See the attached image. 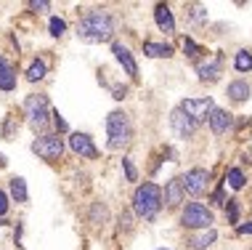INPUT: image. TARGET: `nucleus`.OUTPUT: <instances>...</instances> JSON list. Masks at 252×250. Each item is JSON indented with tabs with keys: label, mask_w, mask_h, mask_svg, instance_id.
Returning a JSON list of instances; mask_svg holds the SVG:
<instances>
[{
	"label": "nucleus",
	"mask_w": 252,
	"mask_h": 250,
	"mask_svg": "<svg viewBox=\"0 0 252 250\" xmlns=\"http://www.w3.org/2000/svg\"><path fill=\"white\" fill-rule=\"evenodd\" d=\"M114 30V16L109 11H91L88 16H83V22L77 24V35L88 40V43H104V40H112Z\"/></svg>",
	"instance_id": "nucleus-1"
},
{
	"label": "nucleus",
	"mask_w": 252,
	"mask_h": 250,
	"mask_svg": "<svg viewBox=\"0 0 252 250\" xmlns=\"http://www.w3.org/2000/svg\"><path fill=\"white\" fill-rule=\"evenodd\" d=\"M162 200H165L162 189L149 181V184H144V186L135 189V194H133V211L138 213L141 218L152 221V218H157V213H159Z\"/></svg>",
	"instance_id": "nucleus-2"
},
{
	"label": "nucleus",
	"mask_w": 252,
	"mask_h": 250,
	"mask_svg": "<svg viewBox=\"0 0 252 250\" xmlns=\"http://www.w3.org/2000/svg\"><path fill=\"white\" fill-rule=\"evenodd\" d=\"M106 136H109V149H122V146L130 144V136H133V125L127 120L125 112H109L106 117Z\"/></svg>",
	"instance_id": "nucleus-3"
},
{
	"label": "nucleus",
	"mask_w": 252,
	"mask_h": 250,
	"mask_svg": "<svg viewBox=\"0 0 252 250\" xmlns=\"http://www.w3.org/2000/svg\"><path fill=\"white\" fill-rule=\"evenodd\" d=\"M24 114H27V123H30L35 131H45L48 128V117H51V107H48V96H27L24 101Z\"/></svg>",
	"instance_id": "nucleus-4"
},
{
	"label": "nucleus",
	"mask_w": 252,
	"mask_h": 250,
	"mask_svg": "<svg viewBox=\"0 0 252 250\" xmlns=\"http://www.w3.org/2000/svg\"><path fill=\"white\" fill-rule=\"evenodd\" d=\"M213 221H215L213 211L202 202H189L186 211L181 213V224L186 229H202L204 232V229H213Z\"/></svg>",
	"instance_id": "nucleus-5"
},
{
	"label": "nucleus",
	"mask_w": 252,
	"mask_h": 250,
	"mask_svg": "<svg viewBox=\"0 0 252 250\" xmlns=\"http://www.w3.org/2000/svg\"><path fill=\"white\" fill-rule=\"evenodd\" d=\"M178 109L186 112L189 117L199 125V123H204V120H210V114H213V109H215V101L210 96H204V99H186V101H181Z\"/></svg>",
	"instance_id": "nucleus-6"
},
{
	"label": "nucleus",
	"mask_w": 252,
	"mask_h": 250,
	"mask_svg": "<svg viewBox=\"0 0 252 250\" xmlns=\"http://www.w3.org/2000/svg\"><path fill=\"white\" fill-rule=\"evenodd\" d=\"M32 152H35L37 157L53 163V160H59L61 152H64V141H61L59 136H40V139L32 141Z\"/></svg>",
	"instance_id": "nucleus-7"
},
{
	"label": "nucleus",
	"mask_w": 252,
	"mask_h": 250,
	"mask_svg": "<svg viewBox=\"0 0 252 250\" xmlns=\"http://www.w3.org/2000/svg\"><path fill=\"white\" fill-rule=\"evenodd\" d=\"M196 75H199L202 83H215L223 75V56L220 53H213V56L196 62Z\"/></svg>",
	"instance_id": "nucleus-8"
},
{
	"label": "nucleus",
	"mask_w": 252,
	"mask_h": 250,
	"mask_svg": "<svg viewBox=\"0 0 252 250\" xmlns=\"http://www.w3.org/2000/svg\"><path fill=\"white\" fill-rule=\"evenodd\" d=\"M207 186H210V171H204V168H194V171H189L183 176V189H186L191 197L204 194Z\"/></svg>",
	"instance_id": "nucleus-9"
},
{
	"label": "nucleus",
	"mask_w": 252,
	"mask_h": 250,
	"mask_svg": "<svg viewBox=\"0 0 252 250\" xmlns=\"http://www.w3.org/2000/svg\"><path fill=\"white\" fill-rule=\"evenodd\" d=\"M170 125H173V131H175L178 139H191L194 131H196V123L181 109H173V114H170Z\"/></svg>",
	"instance_id": "nucleus-10"
},
{
	"label": "nucleus",
	"mask_w": 252,
	"mask_h": 250,
	"mask_svg": "<svg viewBox=\"0 0 252 250\" xmlns=\"http://www.w3.org/2000/svg\"><path fill=\"white\" fill-rule=\"evenodd\" d=\"M69 146L72 152H77L80 157H88V160H96L98 157V149L93 146V141L88 133H72L69 136Z\"/></svg>",
	"instance_id": "nucleus-11"
},
{
	"label": "nucleus",
	"mask_w": 252,
	"mask_h": 250,
	"mask_svg": "<svg viewBox=\"0 0 252 250\" xmlns=\"http://www.w3.org/2000/svg\"><path fill=\"white\" fill-rule=\"evenodd\" d=\"M112 53H114V59H117V62L122 64V70H125L133 80H138V64H135L133 53L127 51L122 43H114V45H112Z\"/></svg>",
	"instance_id": "nucleus-12"
},
{
	"label": "nucleus",
	"mask_w": 252,
	"mask_h": 250,
	"mask_svg": "<svg viewBox=\"0 0 252 250\" xmlns=\"http://www.w3.org/2000/svg\"><path fill=\"white\" fill-rule=\"evenodd\" d=\"M154 22H157V27H159L165 35H173L175 32V22H173V13H170V8L165 3H159L154 8Z\"/></svg>",
	"instance_id": "nucleus-13"
},
{
	"label": "nucleus",
	"mask_w": 252,
	"mask_h": 250,
	"mask_svg": "<svg viewBox=\"0 0 252 250\" xmlns=\"http://www.w3.org/2000/svg\"><path fill=\"white\" fill-rule=\"evenodd\" d=\"M231 123H234V117H231L226 109H218V107H215L213 114H210V128H213V133H218V136L226 133L231 128Z\"/></svg>",
	"instance_id": "nucleus-14"
},
{
	"label": "nucleus",
	"mask_w": 252,
	"mask_h": 250,
	"mask_svg": "<svg viewBox=\"0 0 252 250\" xmlns=\"http://www.w3.org/2000/svg\"><path fill=\"white\" fill-rule=\"evenodd\" d=\"M183 179H173V181H167V186H165V202L170 208H175V205H181L183 202Z\"/></svg>",
	"instance_id": "nucleus-15"
},
{
	"label": "nucleus",
	"mask_w": 252,
	"mask_h": 250,
	"mask_svg": "<svg viewBox=\"0 0 252 250\" xmlns=\"http://www.w3.org/2000/svg\"><path fill=\"white\" fill-rule=\"evenodd\" d=\"M250 93H252V85L247 83V80H234V83H228V88H226V96L239 101V104L250 99Z\"/></svg>",
	"instance_id": "nucleus-16"
},
{
	"label": "nucleus",
	"mask_w": 252,
	"mask_h": 250,
	"mask_svg": "<svg viewBox=\"0 0 252 250\" xmlns=\"http://www.w3.org/2000/svg\"><path fill=\"white\" fill-rule=\"evenodd\" d=\"M16 88V75L8 62H0V91H13Z\"/></svg>",
	"instance_id": "nucleus-17"
},
{
	"label": "nucleus",
	"mask_w": 252,
	"mask_h": 250,
	"mask_svg": "<svg viewBox=\"0 0 252 250\" xmlns=\"http://www.w3.org/2000/svg\"><path fill=\"white\" fill-rule=\"evenodd\" d=\"M144 53L152 59H162V56H173V48L167 43H144Z\"/></svg>",
	"instance_id": "nucleus-18"
},
{
	"label": "nucleus",
	"mask_w": 252,
	"mask_h": 250,
	"mask_svg": "<svg viewBox=\"0 0 252 250\" xmlns=\"http://www.w3.org/2000/svg\"><path fill=\"white\" fill-rule=\"evenodd\" d=\"M215 229H204V232H199L196 237H191V248H196V250H204V248H210L215 242Z\"/></svg>",
	"instance_id": "nucleus-19"
},
{
	"label": "nucleus",
	"mask_w": 252,
	"mask_h": 250,
	"mask_svg": "<svg viewBox=\"0 0 252 250\" xmlns=\"http://www.w3.org/2000/svg\"><path fill=\"white\" fill-rule=\"evenodd\" d=\"M11 194H13V200L16 202H27V181L22 179V176H13L11 179Z\"/></svg>",
	"instance_id": "nucleus-20"
},
{
	"label": "nucleus",
	"mask_w": 252,
	"mask_h": 250,
	"mask_svg": "<svg viewBox=\"0 0 252 250\" xmlns=\"http://www.w3.org/2000/svg\"><path fill=\"white\" fill-rule=\"evenodd\" d=\"M45 77V62L43 59H35V62L30 64V70H27V80L30 83H37V80Z\"/></svg>",
	"instance_id": "nucleus-21"
},
{
	"label": "nucleus",
	"mask_w": 252,
	"mask_h": 250,
	"mask_svg": "<svg viewBox=\"0 0 252 250\" xmlns=\"http://www.w3.org/2000/svg\"><path fill=\"white\" fill-rule=\"evenodd\" d=\"M234 67H236V72H250L252 70V53L250 51H239L236 59H234Z\"/></svg>",
	"instance_id": "nucleus-22"
},
{
	"label": "nucleus",
	"mask_w": 252,
	"mask_h": 250,
	"mask_svg": "<svg viewBox=\"0 0 252 250\" xmlns=\"http://www.w3.org/2000/svg\"><path fill=\"white\" fill-rule=\"evenodd\" d=\"M226 184L231 189H242L244 186V173L239 171V168H231V171L226 173Z\"/></svg>",
	"instance_id": "nucleus-23"
},
{
	"label": "nucleus",
	"mask_w": 252,
	"mask_h": 250,
	"mask_svg": "<svg viewBox=\"0 0 252 250\" xmlns=\"http://www.w3.org/2000/svg\"><path fill=\"white\" fill-rule=\"evenodd\" d=\"M189 16H191L194 24L207 22V11H204V5H189Z\"/></svg>",
	"instance_id": "nucleus-24"
},
{
	"label": "nucleus",
	"mask_w": 252,
	"mask_h": 250,
	"mask_svg": "<svg viewBox=\"0 0 252 250\" xmlns=\"http://www.w3.org/2000/svg\"><path fill=\"white\" fill-rule=\"evenodd\" d=\"M104 221H106V208L101 202H96L91 208V224H104Z\"/></svg>",
	"instance_id": "nucleus-25"
},
{
	"label": "nucleus",
	"mask_w": 252,
	"mask_h": 250,
	"mask_svg": "<svg viewBox=\"0 0 252 250\" xmlns=\"http://www.w3.org/2000/svg\"><path fill=\"white\" fill-rule=\"evenodd\" d=\"M122 171H125L127 181H138V171H135V165H133L130 157H122Z\"/></svg>",
	"instance_id": "nucleus-26"
},
{
	"label": "nucleus",
	"mask_w": 252,
	"mask_h": 250,
	"mask_svg": "<svg viewBox=\"0 0 252 250\" xmlns=\"http://www.w3.org/2000/svg\"><path fill=\"white\" fill-rule=\"evenodd\" d=\"M64 32H66V22H64V19H59V16H53L51 19V35L53 37H61Z\"/></svg>",
	"instance_id": "nucleus-27"
},
{
	"label": "nucleus",
	"mask_w": 252,
	"mask_h": 250,
	"mask_svg": "<svg viewBox=\"0 0 252 250\" xmlns=\"http://www.w3.org/2000/svg\"><path fill=\"white\" fill-rule=\"evenodd\" d=\"M183 51H186V56H189V59H196V56L202 53V48L194 43L191 37H186V40H183Z\"/></svg>",
	"instance_id": "nucleus-28"
},
{
	"label": "nucleus",
	"mask_w": 252,
	"mask_h": 250,
	"mask_svg": "<svg viewBox=\"0 0 252 250\" xmlns=\"http://www.w3.org/2000/svg\"><path fill=\"white\" fill-rule=\"evenodd\" d=\"M53 125H56V131H59V133H66V131H69V125H66V120L61 117L59 112H53Z\"/></svg>",
	"instance_id": "nucleus-29"
},
{
	"label": "nucleus",
	"mask_w": 252,
	"mask_h": 250,
	"mask_svg": "<svg viewBox=\"0 0 252 250\" xmlns=\"http://www.w3.org/2000/svg\"><path fill=\"white\" fill-rule=\"evenodd\" d=\"M30 8H32V11H37V13H43V11H48V8H51V3H48V0H32Z\"/></svg>",
	"instance_id": "nucleus-30"
},
{
	"label": "nucleus",
	"mask_w": 252,
	"mask_h": 250,
	"mask_svg": "<svg viewBox=\"0 0 252 250\" xmlns=\"http://www.w3.org/2000/svg\"><path fill=\"white\" fill-rule=\"evenodd\" d=\"M112 96L117 99V101H122L127 96V85H112Z\"/></svg>",
	"instance_id": "nucleus-31"
},
{
	"label": "nucleus",
	"mask_w": 252,
	"mask_h": 250,
	"mask_svg": "<svg viewBox=\"0 0 252 250\" xmlns=\"http://www.w3.org/2000/svg\"><path fill=\"white\" fill-rule=\"evenodd\" d=\"M8 213V197H5V192H0V218Z\"/></svg>",
	"instance_id": "nucleus-32"
},
{
	"label": "nucleus",
	"mask_w": 252,
	"mask_h": 250,
	"mask_svg": "<svg viewBox=\"0 0 252 250\" xmlns=\"http://www.w3.org/2000/svg\"><path fill=\"white\" fill-rule=\"evenodd\" d=\"M236 213H239V208H236V200H228V218L236 221Z\"/></svg>",
	"instance_id": "nucleus-33"
},
{
	"label": "nucleus",
	"mask_w": 252,
	"mask_h": 250,
	"mask_svg": "<svg viewBox=\"0 0 252 250\" xmlns=\"http://www.w3.org/2000/svg\"><path fill=\"white\" fill-rule=\"evenodd\" d=\"M120 224L125 226V229H130V213H125V215H120Z\"/></svg>",
	"instance_id": "nucleus-34"
},
{
	"label": "nucleus",
	"mask_w": 252,
	"mask_h": 250,
	"mask_svg": "<svg viewBox=\"0 0 252 250\" xmlns=\"http://www.w3.org/2000/svg\"><path fill=\"white\" fill-rule=\"evenodd\" d=\"M239 234H252V221H250V224H244V226H239Z\"/></svg>",
	"instance_id": "nucleus-35"
},
{
	"label": "nucleus",
	"mask_w": 252,
	"mask_h": 250,
	"mask_svg": "<svg viewBox=\"0 0 252 250\" xmlns=\"http://www.w3.org/2000/svg\"><path fill=\"white\" fill-rule=\"evenodd\" d=\"M0 168H5V157H3V154H0Z\"/></svg>",
	"instance_id": "nucleus-36"
},
{
	"label": "nucleus",
	"mask_w": 252,
	"mask_h": 250,
	"mask_svg": "<svg viewBox=\"0 0 252 250\" xmlns=\"http://www.w3.org/2000/svg\"><path fill=\"white\" fill-rule=\"evenodd\" d=\"M5 224H8V221H3V218H0V226H5Z\"/></svg>",
	"instance_id": "nucleus-37"
},
{
	"label": "nucleus",
	"mask_w": 252,
	"mask_h": 250,
	"mask_svg": "<svg viewBox=\"0 0 252 250\" xmlns=\"http://www.w3.org/2000/svg\"><path fill=\"white\" fill-rule=\"evenodd\" d=\"M159 250H167V248H159Z\"/></svg>",
	"instance_id": "nucleus-38"
}]
</instances>
